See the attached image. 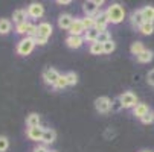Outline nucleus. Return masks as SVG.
<instances>
[{
    "mask_svg": "<svg viewBox=\"0 0 154 152\" xmlns=\"http://www.w3.org/2000/svg\"><path fill=\"white\" fill-rule=\"evenodd\" d=\"M105 12H107L108 21H110V23H113V25H119L121 21L125 18V9H124V6L119 5V3L110 5Z\"/></svg>",
    "mask_w": 154,
    "mask_h": 152,
    "instance_id": "nucleus-1",
    "label": "nucleus"
},
{
    "mask_svg": "<svg viewBox=\"0 0 154 152\" xmlns=\"http://www.w3.org/2000/svg\"><path fill=\"white\" fill-rule=\"evenodd\" d=\"M34 47H35V40L31 38V37H25L23 40L18 41V44H17V53L21 55V56H26V55L32 53Z\"/></svg>",
    "mask_w": 154,
    "mask_h": 152,
    "instance_id": "nucleus-2",
    "label": "nucleus"
},
{
    "mask_svg": "<svg viewBox=\"0 0 154 152\" xmlns=\"http://www.w3.org/2000/svg\"><path fill=\"white\" fill-rule=\"evenodd\" d=\"M101 5L102 2H98V0H87V2L82 3V11L87 17H96L99 14Z\"/></svg>",
    "mask_w": 154,
    "mask_h": 152,
    "instance_id": "nucleus-3",
    "label": "nucleus"
},
{
    "mask_svg": "<svg viewBox=\"0 0 154 152\" xmlns=\"http://www.w3.org/2000/svg\"><path fill=\"white\" fill-rule=\"evenodd\" d=\"M119 100L122 103V108L125 110H130V108H134L139 102H137V96L133 91H125L119 96Z\"/></svg>",
    "mask_w": 154,
    "mask_h": 152,
    "instance_id": "nucleus-4",
    "label": "nucleus"
},
{
    "mask_svg": "<svg viewBox=\"0 0 154 152\" xmlns=\"http://www.w3.org/2000/svg\"><path fill=\"white\" fill-rule=\"evenodd\" d=\"M15 32H17L18 35H26V37L34 38V37L37 35V26L32 25V23H29V21H25V23L15 26Z\"/></svg>",
    "mask_w": 154,
    "mask_h": 152,
    "instance_id": "nucleus-5",
    "label": "nucleus"
},
{
    "mask_svg": "<svg viewBox=\"0 0 154 152\" xmlns=\"http://www.w3.org/2000/svg\"><path fill=\"white\" fill-rule=\"evenodd\" d=\"M95 108H96L98 113L105 114V113H108L110 110H112V100H110V97H107V96H99L95 100Z\"/></svg>",
    "mask_w": 154,
    "mask_h": 152,
    "instance_id": "nucleus-6",
    "label": "nucleus"
},
{
    "mask_svg": "<svg viewBox=\"0 0 154 152\" xmlns=\"http://www.w3.org/2000/svg\"><path fill=\"white\" fill-rule=\"evenodd\" d=\"M60 76L61 75L54 67H48V69H45V72H43V79H45V82L49 84V85H52V87H55V84L60 79Z\"/></svg>",
    "mask_w": 154,
    "mask_h": 152,
    "instance_id": "nucleus-7",
    "label": "nucleus"
},
{
    "mask_svg": "<svg viewBox=\"0 0 154 152\" xmlns=\"http://www.w3.org/2000/svg\"><path fill=\"white\" fill-rule=\"evenodd\" d=\"M108 17H107V12L105 11H99V14L95 17V28L99 31V32H104L107 31V26H108Z\"/></svg>",
    "mask_w": 154,
    "mask_h": 152,
    "instance_id": "nucleus-8",
    "label": "nucleus"
},
{
    "mask_svg": "<svg viewBox=\"0 0 154 152\" xmlns=\"http://www.w3.org/2000/svg\"><path fill=\"white\" fill-rule=\"evenodd\" d=\"M43 14H45V6L38 2H34L28 6V15L31 18H41Z\"/></svg>",
    "mask_w": 154,
    "mask_h": 152,
    "instance_id": "nucleus-9",
    "label": "nucleus"
},
{
    "mask_svg": "<svg viewBox=\"0 0 154 152\" xmlns=\"http://www.w3.org/2000/svg\"><path fill=\"white\" fill-rule=\"evenodd\" d=\"M52 25L48 23V21H43V23H40L37 26V35L35 37H41V38H46L49 40V37L52 35Z\"/></svg>",
    "mask_w": 154,
    "mask_h": 152,
    "instance_id": "nucleus-10",
    "label": "nucleus"
},
{
    "mask_svg": "<svg viewBox=\"0 0 154 152\" xmlns=\"http://www.w3.org/2000/svg\"><path fill=\"white\" fill-rule=\"evenodd\" d=\"M43 133H45V128H41V126H35V128H28L26 129V136L32 142H41Z\"/></svg>",
    "mask_w": 154,
    "mask_h": 152,
    "instance_id": "nucleus-11",
    "label": "nucleus"
},
{
    "mask_svg": "<svg viewBox=\"0 0 154 152\" xmlns=\"http://www.w3.org/2000/svg\"><path fill=\"white\" fill-rule=\"evenodd\" d=\"M28 17H29V15H28V9L18 8V9H15V11L12 12V21L15 23V26L25 23V21H28Z\"/></svg>",
    "mask_w": 154,
    "mask_h": 152,
    "instance_id": "nucleus-12",
    "label": "nucleus"
},
{
    "mask_svg": "<svg viewBox=\"0 0 154 152\" xmlns=\"http://www.w3.org/2000/svg\"><path fill=\"white\" fill-rule=\"evenodd\" d=\"M73 21H75V18H73L70 14H61L60 18H58V26H60L61 29L69 31L70 26L73 25Z\"/></svg>",
    "mask_w": 154,
    "mask_h": 152,
    "instance_id": "nucleus-13",
    "label": "nucleus"
},
{
    "mask_svg": "<svg viewBox=\"0 0 154 152\" xmlns=\"http://www.w3.org/2000/svg\"><path fill=\"white\" fill-rule=\"evenodd\" d=\"M66 44L70 49H79L84 44V37H75V35H69L66 38Z\"/></svg>",
    "mask_w": 154,
    "mask_h": 152,
    "instance_id": "nucleus-14",
    "label": "nucleus"
},
{
    "mask_svg": "<svg viewBox=\"0 0 154 152\" xmlns=\"http://www.w3.org/2000/svg\"><path fill=\"white\" fill-rule=\"evenodd\" d=\"M84 32H85V29H84V26H82V23H81V18H75L73 25H72L70 29H69V35L81 37Z\"/></svg>",
    "mask_w": 154,
    "mask_h": 152,
    "instance_id": "nucleus-15",
    "label": "nucleus"
},
{
    "mask_svg": "<svg viewBox=\"0 0 154 152\" xmlns=\"http://www.w3.org/2000/svg\"><path fill=\"white\" fill-rule=\"evenodd\" d=\"M130 21H131V25H133V26H136V28H140V26L145 23L143 15H142V9H136V11H133V12H131Z\"/></svg>",
    "mask_w": 154,
    "mask_h": 152,
    "instance_id": "nucleus-16",
    "label": "nucleus"
},
{
    "mask_svg": "<svg viewBox=\"0 0 154 152\" xmlns=\"http://www.w3.org/2000/svg\"><path fill=\"white\" fill-rule=\"evenodd\" d=\"M57 140V133H55V129L52 128H45V133H43V145H51Z\"/></svg>",
    "mask_w": 154,
    "mask_h": 152,
    "instance_id": "nucleus-17",
    "label": "nucleus"
},
{
    "mask_svg": "<svg viewBox=\"0 0 154 152\" xmlns=\"http://www.w3.org/2000/svg\"><path fill=\"white\" fill-rule=\"evenodd\" d=\"M149 113V106L146 103H137L134 108H133V114L137 117V119H142L145 114Z\"/></svg>",
    "mask_w": 154,
    "mask_h": 152,
    "instance_id": "nucleus-18",
    "label": "nucleus"
},
{
    "mask_svg": "<svg viewBox=\"0 0 154 152\" xmlns=\"http://www.w3.org/2000/svg\"><path fill=\"white\" fill-rule=\"evenodd\" d=\"M40 122H41V117H40L38 113H31V114L26 117V126H28V128L40 126Z\"/></svg>",
    "mask_w": 154,
    "mask_h": 152,
    "instance_id": "nucleus-19",
    "label": "nucleus"
},
{
    "mask_svg": "<svg viewBox=\"0 0 154 152\" xmlns=\"http://www.w3.org/2000/svg\"><path fill=\"white\" fill-rule=\"evenodd\" d=\"M12 31V21L8 18H0V35H8Z\"/></svg>",
    "mask_w": 154,
    "mask_h": 152,
    "instance_id": "nucleus-20",
    "label": "nucleus"
},
{
    "mask_svg": "<svg viewBox=\"0 0 154 152\" xmlns=\"http://www.w3.org/2000/svg\"><path fill=\"white\" fill-rule=\"evenodd\" d=\"M142 15L146 23H154V6H143Z\"/></svg>",
    "mask_w": 154,
    "mask_h": 152,
    "instance_id": "nucleus-21",
    "label": "nucleus"
},
{
    "mask_svg": "<svg viewBox=\"0 0 154 152\" xmlns=\"http://www.w3.org/2000/svg\"><path fill=\"white\" fill-rule=\"evenodd\" d=\"M98 37H99V31H98L96 28H92V29H89V31H85V32H84V41L96 43Z\"/></svg>",
    "mask_w": 154,
    "mask_h": 152,
    "instance_id": "nucleus-22",
    "label": "nucleus"
},
{
    "mask_svg": "<svg viewBox=\"0 0 154 152\" xmlns=\"http://www.w3.org/2000/svg\"><path fill=\"white\" fill-rule=\"evenodd\" d=\"M136 58H137V61H139V62H142V64H146V62H151V61H152V58H154V53H152L151 50L145 49V50H143L140 55H137Z\"/></svg>",
    "mask_w": 154,
    "mask_h": 152,
    "instance_id": "nucleus-23",
    "label": "nucleus"
},
{
    "mask_svg": "<svg viewBox=\"0 0 154 152\" xmlns=\"http://www.w3.org/2000/svg\"><path fill=\"white\" fill-rule=\"evenodd\" d=\"M145 50V47H143V43H140V41H136V43H133L131 44V47H130V52L133 53V55H140L142 52Z\"/></svg>",
    "mask_w": 154,
    "mask_h": 152,
    "instance_id": "nucleus-24",
    "label": "nucleus"
},
{
    "mask_svg": "<svg viewBox=\"0 0 154 152\" xmlns=\"http://www.w3.org/2000/svg\"><path fill=\"white\" fill-rule=\"evenodd\" d=\"M81 23H82V26H84V29L85 31H89V29H92V28H95V17H82L81 18Z\"/></svg>",
    "mask_w": 154,
    "mask_h": 152,
    "instance_id": "nucleus-25",
    "label": "nucleus"
},
{
    "mask_svg": "<svg viewBox=\"0 0 154 152\" xmlns=\"http://www.w3.org/2000/svg\"><path fill=\"white\" fill-rule=\"evenodd\" d=\"M139 32L142 34V35H151L152 32H154V23H145L139 28Z\"/></svg>",
    "mask_w": 154,
    "mask_h": 152,
    "instance_id": "nucleus-26",
    "label": "nucleus"
},
{
    "mask_svg": "<svg viewBox=\"0 0 154 152\" xmlns=\"http://www.w3.org/2000/svg\"><path fill=\"white\" fill-rule=\"evenodd\" d=\"M90 53L92 55H102L104 53V46L99 43H92L90 44Z\"/></svg>",
    "mask_w": 154,
    "mask_h": 152,
    "instance_id": "nucleus-27",
    "label": "nucleus"
},
{
    "mask_svg": "<svg viewBox=\"0 0 154 152\" xmlns=\"http://www.w3.org/2000/svg\"><path fill=\"white\" fill-rule=\"evenodd\" d=\"M67 85H69V84H67V79H66V75H61L60 79L57 81V84H55L54 88H55V90H63V88H66Z\"/></svg>",
    "mask_w": 154,
    "mask_h": 152,
    "instance_id": "nucleus-28",
    "label": "nucleus"
},
{
    "mask_svg": "<svg viewBox=\"0 0 154 152\" xmlns=\"http://www.w3.org/2000/svg\"><path fill=\"white\" fill-rule=\"evenodd\" d=\"M112 40V35L108 34V31H104V32H99V37L96 40V43H99V44H105L107 41Z\"/></svg>",
    "mask_w": 154,
    "mask_h": 152,
    "instance_id": "nucleus-29",
    "label": "nucleus"
},
{
    "mask_svg": "<svg viewBox=\"0 0 154 152\" xmlns=\"http://www.w3.org/2000/svg\"><path fill=\"white\" fill-rule=\"evenodd\" d=\"M104 46V53H112V52H115V49H116V43L113 41V40H110V41H107L105 44H102Z\"/></svg>",
    "mask_w": 154,
    "mask_h": 152,
    "instance_id": "nucleus-30",
    "label": "nucleus"
},
{
    "mask_svg": "<svg viewBox=\"0 0 154 152\" xmlns=\"http://www.w3.org/2000/svg\"><path fill=\"white\" fill-rule=\"evenodd\" d=\"M66 79H67V84H69V85H76V84H78V75H76L75 72L66 73Z\"/></svg>",
    "mask_w": 154,
    "mask_h": 152,
    "instance_id": "nucleus-31",
    "label": "nucleus"
},
{
    "mask_svg": "<svg viewBox=\"0 0 154 152\" xmlns=\"http://www.w3.org/2000/svg\"><path fill=\"white\" fill-rule=\"evenodd\" d=\"M9 148V139L6 136H0V152H6Z\"/></svg>",
    "mask_w": 154,
    "mask_h": 152,
    "instance_id": "nucleus-32",
    "label": "nucleus"
},
{
    "mask_svg": "<svg viewBox=\"0 0 154 152\" xmlns=\"http://www.w3.org/2000/svg\"><path fill=\"white\" fill-rule=\"evenodd\" d=\"M140 122H142V123H145V125L152 123V122H154V113H151V111H149L148 114H145V116L140 119Z\"/></svg>",
    "mask_w": 154,
    "mask_h": 152,
    "instance_id": "nucleus-33",
    "label": "nucleus"
},
{
    "mask_svg": "<svg viewBox=\"0 0 154 152\" xmlns=\"http://www.w3.org/2000/svg\"><path fill=\"white\" fill-rule=\"evenodd\" d=\"M32 152H49V149H48L46 145H38L32 149Z\"/></svg>",
    "mask_w": 154,
    "mask_h": 152,
    "instance_id": "nucleus-34",
    "label": "nucleus"
},
{
    "mask_svg": "<svg viewBox=\"0 0 154 152\" xmlns=\"http://www.w3.org/2000/svg\"><path fill=\"white\" fill-rule=\"evenodd\" d=\"M121 108H122V103H121L119 99H116L115 102H112V110H113V111H119Z\"/></svg>",
    "mask_w": 154,
    "mask_h": 152,
    "instance_id": "nucleus-35",
    "label": "nucleus"
},
{
    "mask_svg": "<svg viewBox=\"0 0 154 152\" xmlns=\"http://www.w3.org/2000/svg\"><path fill=\"white\" fill-rule=\"evenodd\" d=\"M34 40H35V44H40V46H45L48 43L46 38H41V37H34Z\"/></svg>",
    "mask_w": 154,
    "mask_h": 152,
    "instance_id": "nucleus-36",
    "label": "nucleus"
},
{
    "mask_svg": "<svg viewBox=\"0 0 154 152\" xmlns=\"http://www.w3.org/2000/svg\"><path fill=\"white\" fill-rule=\"evenodd\" d=\"M146 81H148V84L149 85H154V69L148 73V76H146Z\"/></svg>",
    "mask_w": 154,
    "mask_h": 152,
    "instance_id": "nucleus-37",
    "label": "nucleus"
},
{
    "mask_svg": "<svg viewBox=\"0 0 154 152\" xmlns=\"http://www.w3.org/2000/svg\"><path fill=\"white\" fill-rule=\"evenodd\" d=\"M57 3L58 5H70L72 2H70V0H57Z\"/></svg>",
    "mask_w": 154,
    "mask_h": 152,
    "instance_id": "nucleus-38",
    "label": "nucleus"
},
{
    "mask_svg": "<svg viewBox=\"0 0 154 152\" xmlns=\"http://www.w3.org/2000/svg\"><path fill=\"white\" fill-rule=\"evenodd\" d=\"M49 152H58V151H49Z\"/></svg>",
    "mask_w": 154,
    "mask_h": 152,
    "instance_id": "nucleus-39",
    "label": "nucleus"
},
{
    "mask_svg": "<svg viewBox=\"0 0 154 152\" xmlns=\"http://www.w3.org/2000/svg\"><path fill=\"white\" fill-rule=\"evenodd\" d=\"M142 152H151V151H142Z\"/></svg>",
    "mask_w": 154,
    "mask_h": 152,
    "instance_id": "nucleus-40",
    "label": "nucleus"
}]
</instances>
